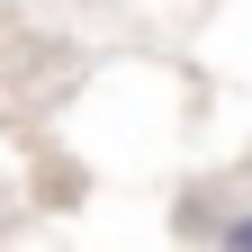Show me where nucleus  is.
I'll return each mask as SVG.
<instances>
[{"label":"nucleus","instance_id":"obj_1","mask_svg":"<svg viewBox=\"0 0 252 252\" xmlns=\"http://www.w3.org/2000/svg\"><path fill=\"white\" fill-rule=\"evenodd\" d=\"M180 234L189 243H216V252H252V198H216V216L207 207H180Z\"/></svg>","mask_w":252,"mask_h":252}]
</instances>
